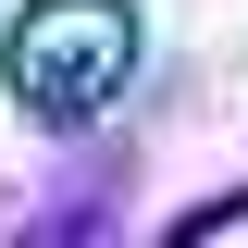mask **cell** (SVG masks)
<instances>
[{
    "mask_svg": "<svg viewBox=\"0 0 248 248\" xmlns=\"http://www.w3.org/2000/svg\"><path fill=\"white\" fill-rule=\"evenodd\" d=\"M137 62V13L124 0H25L13 13V99L37 124H87Z\"/></svg>",
    "mask_w": 248,
    "mask_h": 248,
    "instance_id": "obj_1",
    "label": "cell"
}]
</instances>
